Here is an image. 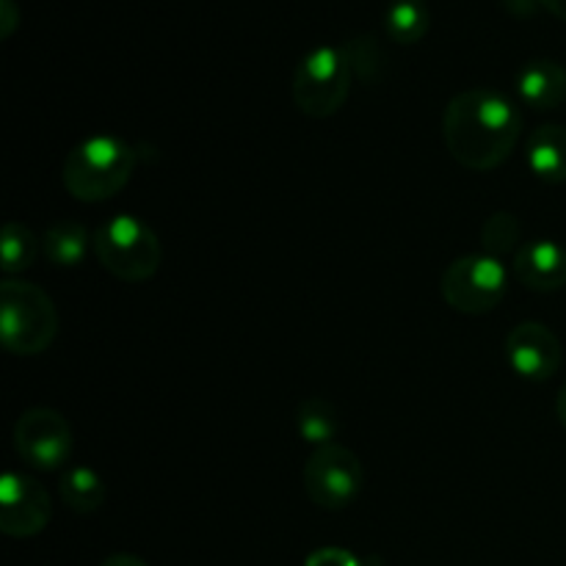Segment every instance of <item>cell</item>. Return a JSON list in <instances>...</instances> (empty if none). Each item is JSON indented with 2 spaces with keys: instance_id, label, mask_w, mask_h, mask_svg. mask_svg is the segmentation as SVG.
I'll return each mask as SVG.
<instances>
[{
  "instance_id": "cell-1",
  "label": "cell",
  "mask_w": 566,
  "mask_h": 566,
  "mask_svg": "<svg viewBox=\"0 0 566 566\" xmlns=\"http://www.w3.org/2000/svg\"><path fill=\"white\" fill-rule=\"evenodd\" d=\"M523 133V114L497 88H468L448 103L442 138L459 166L492 171L506 164Z\"/></svg>"
},
{
  "instance_id": "cell-2",
  "label": "cell",
  "mask_w": 566,
  "mask_h": 566,
  "mask_svg": "<svg viewBox=\"0 0 566 566\" xmlns=\"http://www.w3.org/2000/svg\"><path fill=\"white\" fill-rule=\"evenodd\" d=\"M136 153L116 136L83 138L70 149L61 169L64 188L77 202H105L130 182Z\"/></svg>"
},
{
  "instance_id": "cell-3",
  "label": "cell",
  "mask_w": 566,
  "mask_h": 566,
  "mask_svg": "<svg viewBox=\"0 0 566 566\" xmlns=\"http://www.w3.org/2000/svg\"><path fill=\"white\" fill-rule=\"evenodd\" d=\"M59 335V310L53 298L25 280L0 285V337L9 354L36 357L48 352Z\"/></svg>"
},
{
  "instance_id": "cell-4",
  "label": "cell",
  "mask_w": 566,
  "mask_h": 566,
  "mask_svg": "<svg viewBox=\"0 0 566 566\" xmlns=\"http://www.w3.org/2000/svg\"><path fill=\"white\" fill-rule=\"evenodd\" d=\"M94 258L122 282H147L158 274L164 249L158 235L138 216L119 213L94 232Z\"/></svg>"
},
{
  "instance_id": "cell-5",
  "label": "cell",
  "mask_w": 566,
  "mask_h": 566,
  "mask_svg": "<svg viewBox=\"0 0 566 566\" xmlns=\"http://www.w3.org/2000/svg\"><path fill=\"white\" fill-rule=\"evenodd\" d=\"M354 70L343 48L321 44L298 61L293 72V103L310 119H329L352 94Z\"/></svg>"
},
{
  "instance_id": "cell-6",
  "label": "cell",
  "mask_w": 566,
  "mask_h": 566,
  "mask_svg": "<svg viewBox=\"0 0 566 566\" xmlns=\"http://www.w3.org/2000/svg\"><path fill=\"white\" fill-rule=\"evenodd\" d=\"M509 291V274L503 260L490 254H464L442 271L440 293L457 313L484 315L503 302Z\"/></svg>"
},
{
  "instance_id": "cell-7",
  "label": "cell",
  "mask_w": 566,
  "mask_h": 566,
  "mask_svg": "<svg viewBox=\"0 0 566 566\" xmlns=\"http://www.w3.org/2000/svg\"><path fill=\"white\" fill-rule=\"evenodd\" d=\"M302 479L310 501L326 512H340L352 506L365 484L359 457L337 442L321 446L310 453Z\"/></svg>"
},
{
  "instance_id": "cell-8",
  "label": "cell",
  "mask_w": 566,
  "mask_h": 566,
  "mask_svg": "<svg viewBox=\"0 0 566 566\" xmlns=\"http://www.w3.org/2000/svg\"><path fill=\"white\" fill-rule=\"evenodd\" d=\"M14 451L36 470H59L72 453V429L55 409L33 407L17 418Z\"/></svg>"
},
{
  "instance_id": "cell-9",
  "label": "cell",
  "mask_w": 566,
  "mask_h": 566,
  "mask_svg": "<svg viewBox=\"0 0 566 566\" xmlns=\"http://www.w3.org/2000/svg\"><path fill=\"white\" fill-rule=\"evenodd\" d=\"M53 517L50 495L36 479L25 473H6L0 481V531L11 539H31L42 534Z\"/></svg>"
},
{
  "instance_id": "cell-10",
  "label": "cell",
  "mask_w": 566,
  "mask_h": 566,
  "mask_svg": "<svg viewBox=\"0 0 566 566\" xmlns=\"http://www.w3.org/2000/svg\"><path fill=\"white\" fill-rule=\"evenodd\" d=\"M506 363L520 379L547 381L564 363V348L556 332L539 321H523L506 337Z\"/></svg>"
},
{
  "instance_id": "cell-11",
  "label": "cell",
  "mask_w": 566,
  "mask_h": 566,
  "mask_svg": "<svg viewBox=\"0 0 566 566\" xmlns=\"http://www.w3.org/2000/svg\"><path fill=\"white\" fill-rule=\"evenodd\" d=\"M512 269L514 276H517L528 291H562L566 285V249L562 243L547 241V238L528 241L520 247L517 254H514Z\"/></svg>"
},
{
  "instance_id": "cell-12",
  "label": "cell",
  "mask_w": 566,
  "mask_h": 566,
  "mask_svg": "<svg viewBox=\"0 0 566 566\" xmlns=\"http://www.w3.org/2000/svg\"><path fill=\"white\" fill-rule=\"evenodd\" d=\"M517 94L534 111L562 108L566 103V70L551 59L528 61L517 75Z\"/></svg>"
},
{
  "instance_id": "cell-13",
  "label": "cell",
  "mask_w": 566,
  "mask_h": 566,
  "mask_svg": "<svg viewBox=\"0 0 566 566\" xmlns=\"http://www.w3.org/2000/svg\"><path fill=\"white\" fill-rule=\"evenodd\" d=\"M528 166L542 182H566V127L542 125L528 138Z\"/></svg>"
},
{
  "instance_id": "cell-14",
  "label": "cell",
  "mask_w": 566,
  "mask_h": 566,
  "mask_svg": "<svg viewBox=\"0 0 566 566\" xmlns=\"http://www.w3.org/2000/svg\"><path fill=\"white\" fill-rule=\"evenodd\" d=\"M88 247H94V235H88L81 221H55L44 230L42 252L59 269H75L83 263Z\"/></svg>"
},
{
  "instance_id": "cell-15",
  "label": "cell",
  "mask_w": 566,
  "mask_h": 566,
  "mask_svg": "<svg viewBox=\"0 0 566 566\" xmlns=\"http://www.w3.org/2000/svg\"><path fill=\"white\" fill-rule=\"evenodd\" d=\"M59 495L75 514H94L105 503V484L92 468H70L61 475Z\"/></svg>"
},
{
  "instance_id": "cell-16",
  "label": "cell",
  "mask_w": 566,
  "mask_h": 566,
  "mask_svg": "<svg viewBox=\"0 0 566 566\" xmlns=\"http://www.w3.org/2000/svg\"><path fill=\"white\" fill-rule=\"evenodd\" d=\"M429 25L431 17L423 0H392L385 11V31L398 44H418Z\"/></svg>"
},
{
  "instance_id": "cell-17",
  "label": "cell",
  "mask_w": 566,
  "mask_h": 566,
  "mask_svg": "<svg viewBox=\"0 0 566 566\" xmlns=\"http://www.w3.org/2000/svg\"><path fill=\"white\" fill-rule=\"evenodd\" d=\"M39 252H42V238L33 235L31 227H25L22 221H9L3 227V263H0V269L9 280L31 269Z\"/></svg>"
},
{
  "instance_id": "cell-18",
  "label": "cell",
  "mask_w": 566,
  "mask_h": 566,
  "mask_svg": "<svg viewBox=\"0 0 566 566\" xmlns=\"http://www.w3.org/2000/svg\"><path fill=\"white\" fill-rule=\"evenodd\" d=\"M298 434L304 442L321 448L335 442L337 437V412L326 398H307L296 412Z\"/></svg>"
},
{
  "instance_id": "cell-19",
  "label": "cell",
  "mask_w": 566,
  "mask_h": 566,
  "mask_svg": "<svg viewBox=\"0 0 566 566\" xmlns=\"http://www.w3.org/2000/svg\"><path fill=\"white\" fill-rule=\"evenodd\" d=\"M520 238H523V227L512 213H492L481 227V243L490 258L503 260L506 254H517Z\"/></svg>"
},
{
  "instance_id": "cell-20",
  "label": "cell",
  "mask_w": 566,
  "mask_h": 566,
  "mask_svg": "<svg viewBox=\"0 0 566 566\" xmlns=\"http://www.w3.org/2000/svg\"><path fill=\"white\" fill-rule=\"evenodd\" d=\"M343 50H346L348 64H352L354 75L363 77V81H374V77H379L385 59H381V50L374 39L357 36V39H352V42H348Z\"/></svg>"
},
{
  "instance_id": "cell-21",
  "label": "cell",
  "mask_w": 566,
  "mask_h": 566,
  "mask_svg": "<svg viewBox=\"0 0 566 566\" xmlns=\"http://www.w3.org/2000/svg\"><path fill=\"white\" fill-rule=\"evenodd\" d=\"M304 566H363L354 553L343 551V547H321V551L310 553Z\"/></svg>"
},
{
  "instance_id": "cell-22",
  "label": "cell",
  "mask_w": 566,
  "mask_h": 566,
  "mask_svg": "<svg viewBox=\"0 0 566 566\" xmlns=\"http://www.w3.org/2000/svg\"><path fill=\"white\" fill-rule=\"evenodd\" d=\"M22 14L14 0H0V39H9L20 25Z\"/></svg>"
},
{
  "instance_id": "cell-23",
  "label": "cell",
  "mask_w": 566,
  "mask_h": 566,
  "mask_svg": "<svg viewBox=\"0 0 566 566\" xmlns=\"http://www.w3.org/2000/svg\"><path fill=\"white\" fill-rule=\"evenodd\" d=\"M501 3L514 17H534L542 9V0H501Z\"/></svg>"
},
{
  "instance_id": "cell-24",
  "label": "cell",
  "mask_w": 566,
  "mask_h": 566,
  "mask_svg": "<svg viewBox=\"0 0 566 566\" xmlns=\"http://www.w3.org/2000/svg\"><path fill=\"white\" fill-rule=\"evenodd\" d=\"M99 566H147V562H142V558L133 556V553H114V556L105 558Z\"/></svg>"
},
{
  "instance_id": "cell-25",
  "label": "cell",
  "mask_w": 566,
  "mask_h": 566,
  "mask_svg": "<svg viewBox=\"0 0 566 566\" xmlns=\"http://www.w3.org/2000/svg\"><path fill=\"white\" fill-rule=\"evenodd\" d=\"M542 9L566 22V0H542Z\"/></svg>"
},
{
  "instance_id": "cell-26",
  "label": "cell",
  "mask_w": 566,
  "mask_h": 566,
  "mask_svg": "<svg viewBox=\"0 0 566 566\" xmlns=\"http://www.w3.org/2000/svg\"><path fill=\"white\" fill-rule=\"evenodd\" d=\"M556 415H558V423L566 429V385L558 390V398H556Z\"/></svg>"
}]
</instances>
